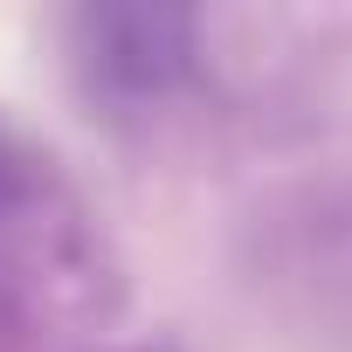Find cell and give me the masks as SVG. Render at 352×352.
<instances>
[{"instance_id": "cell-1", "label": "cell", "mask_w": 352, "mask_h": 352, "mask_svg": "<svg viewBox=\"0 0 352 352\" xmlns=\"http://www.w3.org/2000/svg\"><path fill=\"white\" fill-rule=\"evenodd\" d=\"M69 35V69L97 104L145 111L173 97L194 76L201 56V21L194 8H166V0H118V8H76L63 21Z\"/></svg>"}, {"instance_id": "cell-2", "label": "cell", "mask_w": 352, "mask_h": 352, "mask_svg": "<svg viewBox=\"0 0 352 352\" xmlns=\"http://www.w3.org/2000/svg\"><path fill=\"white\" fill-rule=\"evenodd\" d=\"M131 352H166V345H131Z\"/></svg>"}]
</instances>
